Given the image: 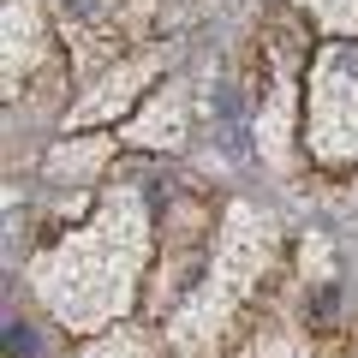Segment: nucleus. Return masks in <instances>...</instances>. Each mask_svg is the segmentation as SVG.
I'll use <instances>...</instances> for the list:
<instances>
[{
	"instance_id": "1",
	"label": "nucleus",
	"mask_w": 358,
	"mask_h": 358,
	"mask_svg": "<svg viewBox=\"0 0 358 358\" xmlns=\"http://www.w3.org/2000/svg\"><path fill=\"white\" fill-rule=\"evenodd\" d=\"M310 120H317V150L322 155H352V131H346V120H358V54L352 48H329V60L317 72V108H310Z\"/></svg>"
},
{
	"instance_id": "2",
	"label": "nucleus",
	"mask_w": 358,
	"mask_h": 358,
	"mask_svg": "<svg viewBox=\"0 0 358 358\" xmlns=\"http://www.w3.org/2000/svg\"><path fill=\"white\" fill-rule=\"evenodd\" d=\"M66 13V24L72 30H96V24H108V18H131L138 13V0H54Z\"/></svg>"
}]
</instances>
